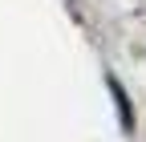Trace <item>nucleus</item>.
<instances>
[{"mask_svg":"<svg viewBox=\"0 0 146 142\" xmlns=\"http://www.w3.org/2000/svg\"><path fill=\"white\" fill-rule=\"evenodd\" d=\"M110 94H114V102H118V114H122V126L126 130H134V114H130V102H126V90L110 77Z\"/></svg>","mask_w":146,"mask_h":142,"instance_id":"f257e3e1","label":"nucleus"}]
</instances>
